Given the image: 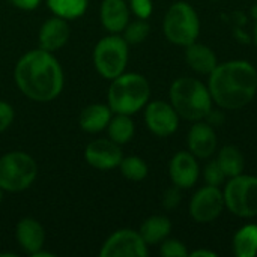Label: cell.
I'll return each mask as SVG.
<instances>
[{
  "label": "cell",
  "mask_w": 257,
  "mask_h": 257,
  "mask_svg": "<svg viewBox=\"0 0 257 257\" xmlns=\"http://www.w3.org/2000/svg\"><path fill=\"white\" fill-rule=\"evenodd\" d=\"M14 78L20 92L36 102L56 99L65 84L60 62L51 51L42 48L30 50L18 59Z\"/></svg>",
  "instance_id": "obj_1"
},
{
  "label": "cell",
  "mask_w": 257,
  "mask_h": 257,
  "mask_svg": "<svg viewBox=\"0 0 257 257\" xmlns=\"http://www.w3.org/2000/svg\"><path fill=\"white\" fill-rule=\"evenodd\" d=\"M208 89L212 101L224 110L248 105L257 93V69L247 60L218 63L209 74Z\"/></svg>",
  "instance_id": "obj_2"
},
{
  "label": "cell",
  "mask_w": 257,
  "mask_h": 257,
  "mask_svg": "<svg viewBox=\"0 0 257 257\" xmlns=\"http://www.w3.org/2000/svg\"><path fill=\"white\" fill-rule=\"evenodd\" d=\"M169 98L179 117L190 122L206 119L214 102L208 86L193 77L176 78L170 86Z\"/></svg>",
  "instance_id": "obj_3"
},
{
  "label": "cell",
  "mask_w": 257,
  "mask_h": 257,
  "mask_svg": "<svg viewBox=\"0 0 257 257\" xmlns=\"http://www.w3.org/2000/svg\"><path fill=\"white\" fill-rule=\"evenodd\" d=\"M151 84L145 75L137 72H123L113 78L107 92L108 107L116 114L133 116L149 102Z\"/></svg>",
  "instance_id": "obj_4"
},
{
  "label": "cell",
  "mask_w": 257,
  "mask_h": 257,
  "mask_svg": "<svg viewBox=\"0 0 257 257\" xmlns=\"http://www.w3.org/2000/svg\"><path fill=\"white\" fill-rule=\"evenodd\" d=\"M163 32L169 42L179 47L196 42L200 33V20L196 9L188 2H175L164 15Z\"/></svg>",
  "instance_id": "obj_5"
},
{
  "label": "cell",
  "mask_w": 257,
  "mask_h": 257,
  "mask_svg": "<svg viewBox=\"0 0 257 257\" xmlns=\"http://www.w3.org/2000/svg\"><path fill=\"white\" fill-rule=\"evenodd\" d=\"M92 57L96 72L102 78L111 81L126 69L130 59V44L120 33H110L96 42Z\"/></svg>",
  "instance_id": "obj_6"
},
{
  "label": "cell",
  "mask_w": 257,
  "mask_h": 257,
  "mask_svg": "<svg viewBox=\"0 0 257 257\" xmlns=\"http://www.w3.org/2000/svg\"><path fill=\"white\" fill-rule=\"evenodd\" d=\"M38 176V164L32 155L12 151L0 157V188L8 193H21L32 187Z\"/></svg>",
  "instance_id": "obj_7"
},
{
  "label": "cell",
  "mask_w": 257,
  "mask_h": 257,
  "mask_svg": "<svg viewBox=\"0 0 257 257\" xmlns=\"http://www.w3.org/2000/svg\"><path fill=\"white\" fill-rule=\"evenodd\" d=\"M224 205L229 212L239 218L257 217V176L238 175L226 184Z\"/></svg>",
  "instance_id": "obj_8"
},
{
  "label": "cell",
  "mask_w": 257,
  "mask_h": 257,
  "mask_svg": "<svg viewBox=\"0 0 257 257\" xmlns=\"http://www.w3.org/2000/svg\"><path fill=\"white\" fill-rule=\"evenodd\" d=\"M149 254L148 244L139 230L119 229L113 232L101 247V257H146Z\"/></svg>",
  "instance_id": "obj_9"
},
{
  "label": "cell",
  "mask_w": 257,
  "mask_h": 257,
  "mask_svg": "<svg viewBox=\"0 0 257 257\" xmlns=\"http://www.w3.org/2000/svg\"><path fill=\"white\" fill-rule=\"evenodd\" d=\"M223 209H226V205L220 187L205 185L196 191L190 202V215L199 224H209L215 221L221 215Z\"/></svg>",
  "instance_id": "obj_10"
},
{
  "label": "cell",
  "mask_w": 257,
  "mask_h": 257,
  "mask_svg": "<svg viewBox=\"0 0 257 257\" xmlns=\"http://www.w3.org/2000/svg\"><path fill=\"white\" fill-rule=\"evenodd\" d=\"M179 114L170 102L157 99L145 105V123L158 137H169L179 126Z\"/></svg>",
  "instance_id": "obj_11"
},
{
  "label": "cell",
  "mask_w": 257,
  "mask_h": 257,
  "mask_svg": "<svg viewBox=\"0 0 257 257\" xmlns=\"http://www.w3.org/2000/svg\"><path fill=\"white\" fill-rule=\"evenodd\" d=\"M123 158L120 145L110 139L92 140L84 149V160L89 166L98 170H113L119 167Z\"/></svg>",
  "instance_id": "obj_12"
},
{
  "label": "cell",
  "mask_w": 257,
  "mask_h": 257,
  "mask_svg": "<svg viewBox=\"0 0 257 257\" xmlns=\"http://www.w3.org/2000/svg\"><path fill=\"white\" fill-rule=\"evenodd\" d=\"M200 167L197 158L188 151H181L173 155L169 164V175L173 185L181 190L193 188L199 181Z\"/></svg>",
  "instance_id": "obj_13"
},
{
  "label": "cell",
  "mask_w": 257,
  "mask_h": 257,
  "mask_svg": "<svg viewBox=\"0 0 257 257\" xmlns=\"http://www.w3.org/2000/svg\"><path fill=\"white\" fill-rule=\"evenodd\" d=\"M187 143H188L190 152L196 158L206 160L211 155H214V152L218 146V139H217V133L211 123L197 120L188 131Z\"/></svg>",
  "instance_id": "obj_14"
},
{
  "label": "cell",
  "mask_w": 257,
  "mask_h": 257,
  "mask_svg": "<svg viewBox=\"0 0 257 257\" xmlns=\"http://www.w3.org/2000/svg\"><path fill=\"white\" fill-rule=\"evenodd\" d=\"M71 29L68 24V20H63L60 17H51L44 21V24L39 29L38 41L39 48L45 51H57L60 50L69 39Z\"/></svg>",
  "instance_id": "obj_15"
},
{
  "label": "cell",
  "mask_w": 257,
  "mask_h": 257,
  "mask_svg": "<svg viewBox=\"0 0 257 257\" xmlns=\"http://www.w3.org/2000/svg\"><path fill=\"white\" fill-rule=\"evenodd\" d=\"M15 236L20 248L29 256H33L38 250L44 248L45 230L42 224L32 217H26L18 221L15 229Z\"/></svg>",
  "instance_id": "obj_16"
},
{
  "label": "cell",
  "mask_w": 257,
  "mask_h": 257,
  "mask_svg": "<svg viewBox=\"0 0 257 257\" xmlns=\"http://www.w3.org/2000/svg\"><path fill=\"white\" fill-rule=\"evenodd\" d=\"M130 6L126 0H102L99 18L108 33H122L130 23Z\"/></svg>",
  "instance_id": "obj_17"
},
{
  "label": "cell",
  "mask_w": 257,
  "mask_h": 257,
  "mask_svg": "<svg viewBox=\"0 0 257 257\" xmlns=\"http://www.w3.org/2000/svg\"><path fill=\"white\" fill-rule=\"evenodd\" d=\"M185 60L194 72L203 75H209L218 65L214 50L197 41L185 47Z\"/></svg>",
  "instance_id": "obj_18"
},
{
  "label": "cell",
  "mask_w": 257,
  "mask_h": 257,
  "mask_svg": "<svg viewBox=\"0 0 257 257\" xmlns=\"http://www.w3.org/2000/svg\"><path fill=\"white\" fill-rule=\"evenodd\" d=\"M113 116L108 104H90L83 108L78 117L80 128L86 133L96 134L107 128L110 119Z\"/></svg>",
  "instance_id": "obj_19"
},
{
  "label": "cell",
  "mask_w": 257,
  "mask_h": 257,
  "mask_svg": "<svg viewBox=\"0 0 257 257\" xmlns=\"http://www.w3.org/2000/svg\"><path fill=\"white\" fill-rule=\"evenodd\" d=\"M170 232H172V221L164 215H152L146 218L139 229V233L142 235L148 247L161 244L164 239L169 238Z\"/></svg>",
  "instance_id": "obj_20"
},
{
  "label": "cell",
  "mask_w": 257,
  "mask_h": 257,
  "mask_svg": "<svg viewBox=\"0 0 257 257\" xmlns=\"http://www.w3.org/2000/svg\"><path fill=\"white\" fill-rule=\"evenodd\" d=\"M217 163L220 164L221 170L229 179L244 173V169H245L244 154L233 145H226L220 149Z\"/></svg>",
  "instance_id": "obj_21"
},
{
  "label": "cell",
  "mask_w": 257,
  "mask_h": 257,
  "mask_svg": "<svg viewBox=\"0 0 257 257\" xmlns=\"http://www.w3.org/2000/svg\"><path fill=\"white\" fill-rule=\"evenodd\" d=\"M105 130H107L108 139L113 140L114 143L120 145V146L130 143L134 137V133H136V126H134L131 116L116 114V113H113Z\"/></svg>",
  "instance_id": "obj_22"
},
{
  "label": "cell",
  "mask_w": 257,
  "mask_h": 257,
  "mask_svg": "<svg viewBox=\"0 0 257 257\" xmlns=\"http://www.w3.org/2000/svg\"><path fill=\"white\" fill-rule=\"evenodd\" d=\"M233 253L238 257L257 254V224L242 226L233 236Z\"/></svg>",
  "instance_id": "obj_23"
},
{
  "label": "cell",
  "mask_w": 257,
  "mask_h": 257,
  "mask_svg": "<svg viewBox=\"0 0 257 257\" xmlns=\"http://www.w3.org/2000/svg\"><path fill=\"white\" fill-rule=\"evenodd\" d=\"M47 6L53 15L69 21L80 18L87 11L89 0H47Z\"/></svg>",
  "instance_id": "obj_24"
},
{
  "label": "cell",
  "mask_w": 257,
  "mask_h": 257,
  "mask_svg": "<svg viewBox=\"0 0 257 257\" xmlns=\"http://www.w3.org/2000/svg\"><path fill=\"white\" fill-rule=\"evenodd\" d=\"M119 169H120L122 176L133 182H140V181L146 179V176L149 173V167H148L146 161L136 155L123 157L119 164Z\"/></svg>",
  "instance_id": "obj_25"
},
{
  "label": "cell",
  "mask_w": 257,
  "mask_h": 257,
  "mask_svg": "<svg viewBox=\"0 0 257 257\" xmlns=\"http://www.w3.org/2000/svg\"><path fill=\"white\" fill-rule=\"evenodd\" d=\"M149 32H151V26L148 20L137 18L136 21L133 23L130 21L126 24V27L122 32V36L130 45H137V44H142L149 36Z\"/></svg>",
  "instance_id": "obj_26"
},
{
  "label": "cell",
  "mask_w": 257,
  "mask_h": 257,
  "mask_svg": "<svg viewBox=\"0 0 257 257\" xmlns=\"http://www.w3.org/2000/svg\"><path fill=\"white\" fill-rule=\"evenodd\" d=\"M160 254L163 257H187L188 256V250L182 241L167 238L161 242Z\"/></svg>",
  "instance_id": "obj_27"
},
{
  "label": "cell",
  "mask_w": 257,
  "mask_h": 257,
  "mask_svg": "<svg viewBox=\"0 0 257 257\" xmlns=\"http://www.w3.org/2000/svg\"><path fill=\"white\" fill-rule=\"evenodd\" d=\"M203 176H205L206 185H212V187H221L223 182L226 181V175L221 170V167L217 163V160H214V161L206 164Z\"/></svg>",
  "instance_id": "obj_28"
},
{
  "label": "cell",
  "mask_w": 257,
  "mask_h": 257,
  "mask_svg": "<svg viewBox=\"0 0 257 257\" xmlns=\"http://www.w3.org/2000/svg\"><path fill=\"white\" fill-rule=\"evenodd\" d=\"M130 11L142 20H148L152 15L154 11V3L152 0H128Z\"/></svg>",
  "instance_id": "obj_29"
},
{
  "label": "cell",
  "mask_w": 257,
  "mask_h": 257,
  "mask_svg": "<svg viewBox=\"0 0 257 257\" xmlns=\"http://www.w3.org/2000/svg\"><path fill=\"white\" fill-rule=\"evenodd\" d=\"M181 200H182L181 188L176 187V185H173V187H170V188H167V190L164 191L161 203H163L164 209H167V211H175V209L179 206Z\"/></svg>",
  "instance_id": "obj_30"
},
{
  "label": "cell",
  "mask_w": 257,
  "mask_h": 257,
  "mask_svg": "<svg viewBox=\"0 0 257 257\" xmlns=\"http://www.w3.org/2000/svg\"><path fill=\"white\" fill-rule=\"evenodd\" d=\"M14 117H15L14 107L6 101H0V134L5 133L12 125Z\"/></svg>",
  "instance_id": "obj_31"
},
{
  "label": "cell",
  "mask_w": 257,
  "mask_h": 257,
  "mask_svg": "<svg viewBox=\"0 0 257 257\" xmlns=\"http://www.w3.org/2000/svg\"><path fill=\"white\" fill-rule=\"evenodd\" d=\"M8 2L21 11H35L41 3V0H8Z\"/></svg>",
  "instance_id": "obj_32"
},
{
  "label": "cell",
  "mask_w": 257,
  "mask_h": 257,
  "mask_svg": "<svg viewBox=\"0 0 257 257\" xmlns=\"http://www.w3.org/2000/svg\"><path fill=\"white\" fill-rule=\"evenodd\" d=\"M190 257H217V253L212 251V250H205V248H199V250H194L191 253H188Z\"/></svg>",
  "instance_id": "obj_33"
},
{
  "label": "cell",
  "mask_w": 257,
  "mask_h": 257,
  "mask_svg": "<svg viewBox=\"0 0 257 257\" xmlns=\"http://www.w3.org/2000/svg\"><path fill=\"white\" fill-rule=\"evenodd\" d=\"M54 256H56L54 253H50V251H44V250L41 248V250H38V251H36V253H35V254H33L32 257H54Z\"/></svg>",
  "instance_id": "obj_34"
},
{
  "label": "cell",
  "mask_w": 257,
  "mask_h": 257,
  "mask_svg": "<svg viewBox=\"0 0 257 257\" xmlns=\"http://www.w3.org/2000/svg\"><path fill=\"white\" fill-rule=\"evenodd\" d=\"M256 23H254V30H253V41H254V44H256L257 47V20H254Z\"/></svg>",
  "instance_id": "obj_35"
},
{
  "label": "cell",
  "mask_w": 257,
  "mask_h": 257,
  "mask_svg": "<svg viewBox=\"0 0 257 257\" xmlns=\"http://www.w3.org/2000/svg\"><path fill=\"white\" fill-rule=\"evenodd\" d=\"M3 193H5V191H3V190L0 188V203L3 202Z\"/></svg>",
  "instance_id": "obj_36"
},
{
  "label": "cell",
  "mask_w": 257,
  "mask_h": 257,
  "mask_svg": "<svg viewBox=\"0 0 257 257\" xmlns=\"http://www.w3.org/2000/svg\"><path fill=\"white\" fill-rule=\"evenodd\" d=\"M214 2H218V0H214Z\"/></svg>",
  "instance_id": "obj_37"
}]
</instances>
